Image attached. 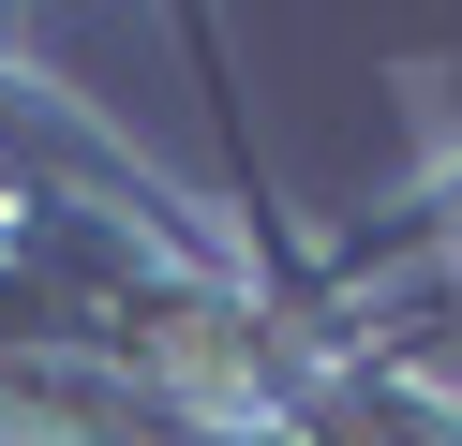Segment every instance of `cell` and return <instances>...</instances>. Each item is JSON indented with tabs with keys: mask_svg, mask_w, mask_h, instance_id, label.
I'll return each instance as SVG.
<instances>
[{
	"mask_svg": "<svg viewBox=\"0 0 462 446\" xmlns=\"http://www.w3.org/2000/svg\"><path fill=\"white\" fill-rule=\"evenodd\" d=\"M269 446H462V372L432 342H388V327H358V342L328 357V372L283 402Z\"/></svg>",
	"mask_w": 462,
	"mask_h": 446,
	"instance_id": "cell-1",
	"label": "cell"
}]
</instances>
